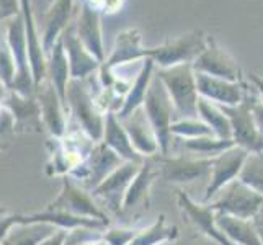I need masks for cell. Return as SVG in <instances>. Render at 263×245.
Instances as JSON below:
<instances>
[{"instance_id":"cell-1","label":"cell","mask_w":263,"mask_h":245,"mask_svg":"<svg viewBox=\"0 0 263 245\" xmlns=\"http://www.w3.org/2000/svg\"><path fill=\"white\" fill-rule=\"evenodd\" d=\"M156 76L165 85L175 108L177 120L198 118V87L196 74L192 64H180L167 69L156 67ZM175 120V121H177Z\"/></svg>"},{"instance_id":"cell-2","label":"cell","mask_w":263,"mask_h":245,"mask_svg":"<svg viewBox=\"0 0 263 245\" xmlns=\"http://www.w3.org/2000/svg\"><path fill=\"white\" fill-rule=\"evenodd\" d=\"M66 106L76 118L79 128L93 142H102L106 115L98 108L97 98L90 92L87 80L70 79L66 92Z\"/></svg>"},{"instance_id":"cell-3","label":"cell","mask_w":263,"mask_h":245,"mask_svg":"<svg viewBox=\"0 0 263 245\" xmlns=\"http://www.w3.org/2000/svg\"><path fill=\"white\" fill-rule=\"evenodd\" d=\"M142 110L146 113L154 133H156L160 154L162 156H168L172 139H174V136H172V123L177 120V116L167 88L156 74H154V79L149 85Z\"/></svg>"},{"instance_id":"cell-4","label":"cell","mask_w":263,"mask_h":245,"mask_svg":"<svg viewBox=\"0 0 263 245\" xmlns=\"http://www.w3.org/2000/svg\"><path fill=\"white\" fill-rule=\"evenodd\" d=\"M149 58V49L142 48V34L138 28H128L121 33H118L115 40V46L111 54L105 59V62L100 66V84L102 88H116L121 79H116L113 72L118 67H124L126 64L133 62H142Z\"/></svg>"},{"instance_id":"cell-5","label":"cell","mask_w":263,"mask_h":245,"mask_svg":"<svg viewBox=\"0 0 263 245\" xmlns=\"http://www.w3.org/2000/svg\"><path fill=\"white\" fill-rule=\"evenodd\" d=\"M261 206H263V196H260L257 192H253L246 183H242L239 178L231 181L229 185H226L208 203V208L214 214L232 216L249 221H255Z\"/></svg>"},{"instance_id":"cell-6","label":"cell","mask_w":263,"mask_h":245,"mask_svg":"<svg viewBox=\"0 0 263 245\" xmlns=\"http://www.w3.org/2000/svg\"><path fill=\"white\" fill-rule=\"evenodd\" d=\"M44 210L61 211V213L72 214V216H80V217H90V219L102 221L110 225L106 211L98 204L93 195L69 175L62 177L59 195L54 198L52 201H49Z\"/></svg>"},{"instance_id":"cell-7","label":"cell","mask_w":263,"mask_h":245,"mask_svg":"<svg viewBox=\"0 0 263 245\" xmlns=\"http://www.w3.org/2000/svg\"><path fill=\"white\" fill-rule=\"evenodd\" d=\"M5 40L12 49L16 64V76L10 87L12 92L23 97H36V84L28 59V46H26V33L23 13H18L5 22Z\"/></svg>"},{"instance_id":"cell-8","label":"cell","mask_w":263,"mask_h":245,"mask_svg":"<svg viewBox=\"0 0 263 245\" xmlns=\"http://www.w3.org/2000/svg\"><path fill=\"white\" fill-rule=\"evenodd\" d=\"M208 38L201 31L181 34L178 38L167 40L164 44L149 49V58L159 69H167L180 64H193V61L208 46Z\"/></svg>"},{"instance_id":"cell-9","label":"cell","mask_w":263,"mask_h":245,"mask_svg":"<svg viewBox=\"0 0 263 245\" xmlns=\"http://www.w3.org/2000/svg\"><path fill=\"white\" fill-rule=\"evenodd\" d=\"M124 162L126 160L118 156L113 149L108 147L105 142H97L87 159L72 170L69 177L74 178L88 192H92L95 186H98Z\"/></svg>"},{"instance_id":"cell-10","label":"cell","mask_w":263,"mask_h":245,"mask_svg":"<svg viewBox=\"0 0 263 245\" xmlns=\"http://www.w3.org/2000/svg\"><path fill=\"white\" fill-rule=\"evenodd\" d=\"M258 97L247 92L246 100L237 106H221L224 115L229 118L232 141L237 147L246 149L247 152H263V136L257 129L253 121L252 105L255 103Z\"/></svg>"},{"instance_id":"cell-11","label":"cell","mask_w":263,"mask_h":245,"mask_svg":"<svg viewBox=\"0 0 263 245\" xmlns=\"http://www.w3.org/2000/svg\"><path fill=\"white\" fill-rule=\"evenodd\" d=\"M142 162H124L108 175L92 192L97 201H102L113 213H123V201L131 181L139 172Z\"/></svg>"},{"instance_id":"cell-12","label":"cell","mask_w":263,"mask_h":245,"mask_svg":"<svg viewBox=\"0 0 263 245\" xmlns=\"http://www.w3.org/2000/svg\"><path fill=\"white\" fill-rule=\"evenodd\" d=\"M249 154L250 152H247L246 149L234 146L222 152L221 156L213 159L211 174L210 178H208V186L204 190L203 204H208L226 185H229L231 181L239 178L240 170L243 167V163H246Z\"/></svg>"},{"instance_id":"cell-13","label":"cell","mask_w":263,"mask_h":245,"mask_svg":"<svg viewBox=\"0 0 263 245\" xmlns=\"http://www.w3.org/2000/svg\"><path fill=\"white\" fill-rule=\"evenodd\" d=\"M157 165L159 175H162L165 181L175 185H186L201 178H210L213 159L160 156L157 159Z\"/></svg>"},{"instance_id":"cell-14","label":"cell","mask_w":263,"mask_h":245,"mask_svg":"<svg viewBox=\"0 0 263 245\" xmlns=\"http://www.w3.org/2000/svg\"><path fill=\"white\" fill-rule=\"evenodd\" d=\"M36 100L44 128L54 139H62L67 133V106L48 79L36 88Z\"/></svg>"},{"instance_id":"cell-15","label":"cell","mask_w":263,"mask_h":245,"mask_svg":"<svg viewBox=\"0 0 263 245\" xmlns=\"http://www.w3.org/2000/svg\"><path fill=\"white\" fill-rule=\"evenodd\" d=\"M196 74V87L201 98L219 106H237L247 97V85L243 82H229L224 79L211 77L206 74Z\"/></svg>"},{"instance_id":"cell-16","label":"cell","mask_w":263,"mask_h":245,"mask_svg":"<svg viewBox=\"0 0 263 245\" xmlns=\"http://www.w3.org/2000/svg\"><path fill=\"white\" fill-rule=\"evenodd\" d=\"M22 13L25 20V33H26V46H28V59L33 72V79L36 88L48 79V54L43 48V34L36 28L34 13L31 7V0H20Z\"/></svg>"},{"instance_id":"cell-17","label":"cell","mask_w":263,"mask_h":245,"mask_svg":"<svg viewBox=\"0 0 263 245\" xmlns=\"http://www.w3.org/2000/svg\"><path fill=\"white\" fill-rule=\"evenodd\" d=\"M192 66L195 72H199V74L224 79L229 82H242L237 62L222 48L217 46L213 40L208 41L206 49L193 61Z\"/></svg>"},{"instance_id":"cell-18","label":"cell","mask_w":263,"mask_h":245,"mask_svg":"<svg viewBox=\"0 0 263 245\" xmlns=\"http://www.w3.org/2000/svg\"><path fill=\"white\" fill-rule=\"evenodd\" d=\"M61 36H62V43H64L67 59H69L72 79L87 80L95 70H100L102 62L84 46V43L80 41V38L77 36L76 26L69 25Z\"/></svg>"},{"instance_id":"cell-19","label":"cell","mask_w":263,"mask_h":245,"mask_svg":"<svg viewBox=\"0 0 263 245\" xmlns=\"http://www.w3.org/2000/svg\"><path fill=\"white\" fill-rule=\"evenodd\" d=\"M177 201L181 211L190 217V221L196 225V229L201 231L208 239H213L217 245H237L217 228L216 214L208 208V204L193 201L185 192H177Z\"/></svg>"},{"instance_id":"cell-20","label":"cell","mask_w":263,"mask_h":245,"mask_svg":"<svg viewBox=\"0 0 263 245\" xmlns=\"http://www.w3.org/2000/svg\"><path fill=\"white\" fill-rule=\"evenodd\" d=\"M76 31L84 46L102 62H105V46L102 36V12H98L85 0L80 4V13L76 23Z\"/></svg>"},{"instance_id":"cell-21","label":"cell","mask_w":263,"mask_h":245,"mask_svg":"<svg viewBox=\"0 0 263 245\" xmlns=\"http://www.w3.org/2000/svg\"><path fill=\"white\" fill-rule=\"evenodd\" d=\"M121 123L126 128V131H128L133 147L142 159L159 156L160 147H159V142L156 138V133H154L152 126H151L142 108L136 110L128 120H124Z\"/></svg>"},{"instance_id":"cell-22","label":"cell","mask_w":263,"mask_h":245,"mask_svg":"<svg viewBox=\"0 0 263 245\" xmlns=\"http://www.w3.org/2000/svg\"><path fill=\"white\" fill-rule=\"evenodd\" d=\"M154 74H156V64H154V61L151 58L144 59L139 72L136 74V79L133 80L128 93H126V97H124L123 106L120 108V111L116 113V116L120 118L121 121L128 120L136 110L142 108L144 100H146V95H147V90H149V85L154 79Z\"/></svg>"},{"instance_id":"cell-23","label":"cell","mask_w":263,"mask_h":245,"mask_svg":"<svg viewBox=\"0 0 263 245\" xmlns=\"http://www.w3.org/2000/svg\"><path fill=\"white\" fill-rule=\"evenodd\" d=\"M102 142H105L108 147L113 149L118 156L123 157L126 162H144L146 160V159H142L133 147L128 131H126L121 120L116 116V113H106Z\"/></svg>"},{"instance_id":"cell-24","label":"cell","mask_w":263,"mask_h":245,"mask_svg":"<svg viewBox=\"0 0 263 245\" xmlns=\"http://www.w3.org/2000/svg\"><path fill=\"white\" fill-rule=\"evenodd\" d=\"M72 12H74V0H54L52 2L43 30V48L46 54L51 52L54 43L69 26Z\"/></svg>"},{"instance_id":"cell-25","label":"cell","mask_w":263,"mask_h":245,"mask_svg":"<svg viewBox=\"0 0 263 245\" xmlns=\"http://www.w3.org/2000/svg\"><path fill=\"white\" fill-rule=\"evenodd\" d=\"M159 177V168L151 160H144L139 172L128 188L123 201V211H133L138 206L149 201V193L154 185V180Z\"/></svg>"},{"instance_id":"cell-26","label":"cell","mask_w":263,"mask_h":245,"mask_svg":"<svg viewBox=\"0 0 263 245\" xmlns=\"http://www.w3.org/2000/svg\"><path fill=\"white\" fill-rule=\"evenodd\" d=\"M70 79L72 77H70L69 59L64 49V43H62V36H59V40L54 43L51 52L48 54V80L58 90V93L64 103H66V92Z\"/></svg>"},{"instance_id":"cell-27","label":"cell","mask_w":263,"mask_h":245,"mask_svg":"<svg viewBox=\"0 0 263 245\" xmlns=\"http://www.w3.org/2000/svg\"><path fill=\"white\" fill-rule=\"evenodd\" d=\"M216 224L228 237L237 245H261L255 221L216 214Z\"/></svg>"},{"instance_id":"cell-28","label":"cell","mask_w":263,"mask_h":245,"mask_svg":"<svg viewBox=\"0 0 263 245\" xmlns=\"http://www.w3.org/2000/svg\"><path fill=\"white\" fill-rule=\"evenodd\" d=\"M58 231L51 224L44 222H18L0 245H40L44 239Z\"/></svg>"},{"instance_id":"cell-29","label":"cell","mask_w":263,"mask_h":245,"mask_svg":"<svg viewBox=\"0 0 263 245\" xmlns=\"http://www.w3.org/2000/svg\"><path fill=\"white\" fill-rule=\"evenodd\" d=\"M198 118L201 121H204L213 133L216 134V138L232 141V129H231V121L229 118L224 115L219 105H216L206 98L199 97L198 100Z\"/></svg>"},{"instance_id":"cell-30","label":"cell","mask_w":263,"mask_h":245,"mask_svg":"<svg viewBox=\"0 0 263 245\" xmlns=\"http://www.w3.org/2000/svg\"><path fill=\"white\" fill-rule=\"evenodd\" d=\"M178 237V229L175 225L167 222V217L160 214L149 228L141 229L136 237L129 242V245H164L165 242H172Z\"/></svg>"},{"instance_id":"cell-31","label":"cell","mask_w":263,"mask_h":245,"mask_svg":"<svg viewBox=\"0 0 263 245\" xmlns=\"http://www.w3.org/2000/svg\"><path fill=\"white\" fill-rule=\"evenodd\" d=\"M181 146L185 150L199 156V159H214L228 149L234 147L235 144L234 141L219 139L216 136H203V138L195 139H181Z\"/></svg>"},{"instance_id":"cell-32","label":"cell","mask_w":263,"mask_h":245,"mask_svg":"<svg viewBox=\"0 0 263 245\" xmlns=\"http://www.w3.org/2000/svg\"><path fill=\"white\" fill-rule=\"evenodd\" d=\"M239 180L263 196V152L249 154L240 170Z\"/></svg>"},{"instance_id":"cell-33","label":"cell","mask_w":263,"mask_h":245,"mask_svg":"<svg viewBox=\"0 0 263 245\" xmlns=\"http://www.w3.org/2000/svg\"><path fill=\"white\" fill-rule=\"evenodd\" d=\"M172 136L181 139H195V138H203V136H216V134L199 118H188V120H177L172 123Z\"/></svg>"},{"instance_id":"cell-34","label":"cell","mask_w":263,"mask_h":245,"mask_svg":"<svg viewBox=\"0 0 263 245\" xmlns=\"http://www.w3.org/2000/svg\"><path fill=\"white\" fill-rule=\"evenodd\" d=\"M16 76V64L7 40H0V79L10 88Z\"/></svg>"},{"instance_id":"cell-35","label":"cell","mask_w":263,"mask_h":245,"mask_svg":"<svg viewBox=\"0 0 263 245\" xmlns=\"http://www.w3.org/2000/svg\"><path fill=\"white\" fill-rule=\"evenodd\" d=\"M105 229H90V228H79L74 231H67V237L64 245H97L102 240Z\"/></svg>"},{"instance_id":"cell-36","label":"cell","mask_w":263,"mask_h":245,"mask_svg":"<svg viewBox=\"0 0 263 245\" xmlns=\"http://www.w3.org/2000/svg\"><path fill=\"white\" fill-rule=\"evenodd\" d=\"M138 231L131 228H106L103 231V240L108 245H129Z\"/></svg>"},{"instance_id":"cell-37","label":"cell","mask_w":263,"mask_h":245,"mask_svg":"<svg viewBox=\"0 0 263 245\" xmlns=\"http://www.w3.org/2000/svg\"><path fill=\"white\" fill-rule=\"evenodd\" d=\"M18 222H22V214H15L12 211L5 210V208H0V243L4 242L8 232H10L13 225H16Z\"/></svg>"},{"instance_id":"cell-38","label":"cell","mask_w":263,"mask_h":245,"mask_svg":"<svg viewBox=\"0 0 263 245\" xmlns=\"http://www.w3.org/2000/svg\"><path fill=\"white\" fill-rule=\"evenodd\" d=\"M87 4H90L93 8H97L98 12L103 13H116L121 10L124 0H85Z\"/></svg>"},{"instance_id":"cell-39","label":"cell","mask_w":263,"mask_h":245,"mask_svg":"<svg viewBox=\"0 0 263 245\" xmlns=\"http://www.w3.org/2000/svg\"><path fill=\"white\" fill-rule=\"evenodd\" d=\"M18 13H22V4L20 0H0V18L8 20Z\"/></svg>"},{"instance_id":"cell-40","label":"cell","mask_w":263,"mask_h":245,"mask_svg":"<svg viewBox=\"0 0 263 245\" xmlns=\"http://www.w3.org/2000/svg\"><path fill=\"white\" fill-rule=\"evenodd\" d=\"M252 115H253V121L257 124V129L263 136V102H260V98H257L255 103L252 105Z\"/></svg>"},{"instance_id":"cell-41","label":"cell","mask_w":263,"mask_h":245,"mask_svg":"<svg viewBox=\"0 0 263 245\" xmlns=\"http://www.w3.org/2000/svg\"><path fill=\"white\" fill-rule=\"evenodd\" d=\"M67 237V231L64 229H58L54 234H51L48 239H44L40 245H64Z\"/></svg>"},{"instance_id":"cell-42","label":"cell","mask_w":263,"mask_h":245,"mask_svg":"<svg viewBox=\"0 0 263 245\" xmlns=\"http://www.w3.org/2000/svg\"><path fill=\"white\" fill-rule=\"evenodd\" d=\"M247 79H249L250 84L253 85V88H255V92L258 93L260 102H263V79L258 77L257 74H247Z\"/></svg>"},{"instance_id":"cell-43","label":"cell","mask_w":263,"mask_h":245,"mask_svg":"<svg viewBox=\"0 0 263 245\" xmlns=\"http://www.w3.org/2000/svg\"><path fill=\"white\" fill-rule=\"evenodd\" d=\"M8 93H10V88H8V87L4 84V80L0 79V106H4V103H5V100H7Z\"/></svg>"},{"instance_id":"cell-44","label":"cell","mask_w":263,"mask_h":245,"mask_svg":"<svg viewBox=\"0 0 263 245\" xmlns=\"http://www.w3.org/2000/svg\"><path fill=\"white\" fill-rule=\"evenodd\" d=\"M255 224H258V225H263V206H261V210H260L258 216L255 217Z\"/></svg>"},{"instance_id":"cell-45","label":"cell","mask_w":263,"mask_h":245,"mask_svg":"<svg viewBox=\"0 0 263 245\" xmlns=\"http://www.w3.org/2000/svg\"><path fill=\"white\" fill-rule=\"evenodd\" d=\"M257 228H258V234H260V240H261V245H263V225H258V224H257Z\"/></svg>"},{"instance_id":"cell-46","label":"cell","mask_w":263,"mask_h":245,"mask_svg":"<svg viewBox=\"0 0 263 245\" xmlns=\"http://www.w3.org/2000/svg\"><path fill=\"white\" fill-rule=\"evenodd\" d=\"M49 2H54V0H49Z\"/></svg>"}]
</instances>
